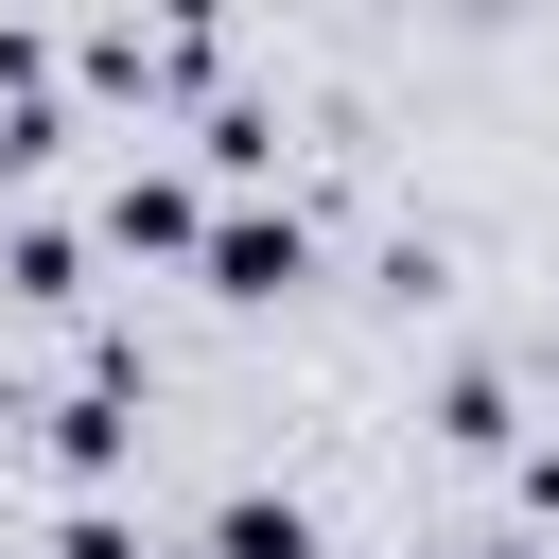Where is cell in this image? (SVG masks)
<instances>
[{
  "label": "cell",
  "instance_id": "cell-5",
  "mask_svg": "<svg viewBox=\"0 0 559 559\" xmlns=\"http://www.w3.org/2000/svg\"><path fill=\"white\" fill-rule=\"evenodd\" d=\"M52 559H157V542H140L122 507H70V524H52Z\"/></svg>",
  "mask_w": 559,
  "mask_h": 559
},
{
  "label": "cell",
  "instance_id": "cell-6",
  "mask_svg": "<svg viewBox=\"0 0 559 559\" xmlns=\"http://www.w3.org/2000/svg\"><path fill=\"white\" fill-rule=\"evenodd\" d=\"M489 559H524V542H489Z\"/></svg>",
  "mask_w": 559,
  "mask_h": 559
},
{
  "label": "cell",
  "instance_id": "cell-4",
  "mask_svg": "<svg viewBox=\"0 0 559 559\" xmlns=\"http://www.w3.org/2000/svg\"><path fill=\"white\" fill-rule=\"evenodd\" d=\"M210 559H314V507L297 489H227L210 507Z\"/></svg>",
  "mask_w": 559,
  "mask_h": 559
},
{
  "label": "cell",
  "instance_id": "cell-1",
  "mask_svg": "<svg viewBox=\"0 0 559 559\" xmlns=\"http://www.w3.org/2000/svg\"><path fill=\"white\" fill-rule=\"evenodd\" d=\"M192 262H210V297H297V280H314V227L245 192V210H210V245H192Z\"/></svg>",
  "mask_w": 559,
  "mask_h": 559
},
{
  "label": "cell",
  "instance_id": "cell-3",
  "mask_svg": "<svg viewBox=\"0 0 559 559\" xmlns=\"http://www.w3.org/2000/svg\"><path fill=\"white\" fill-rule=\"evenodd\" d=\"M0 280L70 314V297H87V227H70V210H17V227H0Z\"/></svg>",
  "mask_w": 559,
  "mask_h": 559
},
{
  "label": "cell",
  "instance_id": "cell-2",
  "mask_svg": "<svg viewBox=\"0 0 559 559\" xmlns=\"http://www.w3.org/2000/svg\"><path fill=\"white\" fill-rule=\"evenodd\" d=\"M105 245H140V262H192V245H210V192H192L175 157H122V175H105Z\"/></svg>",
  "mask_w": 559,
  "mask_h": 559
}]
</instances>
